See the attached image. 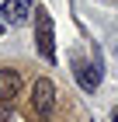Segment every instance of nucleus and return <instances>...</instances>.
Segmentation results:
<instances>
[{"label": "nucleus", "mask_w": 118, "mask_h": 122, "mask_svg": "<svg viewBox=\"0 0 118 122\" xmlns=\"http://www.w3.org/2000/svg\"><path fill=\"white\" fill-rule=\"evenodd\" d=\"M52 105H56V84L49 77H38L35 84H31V112L45 119L52 112Z\"/></svg>", "instance_id": "obj_2"}, {"label": "nucleus", "mask_w": 118, "mask_h": 122, "mask_svg": "<svg viewBox=\"0 0 118 122\" xmlns=\"http://www.w3.org/2000/svg\"><path fill=\"white\" fill-rule=\"evenodd\" d=\"M0 31H4V21H0Z\"/></svg>", "instance_id": "obj_7"}, {"label": "nucleus", "mask_w": 118, "mask_h": 122, "mask_svg": "<svg viewBox=\"0 0 118 122\" xmlns=\"http://www.w3.org/2000/svg\"><path fill=\"white\" fill-rule=\"evenodd\" d=\"M18 91H21V73L10 70V66H4L0 70V105H10L18 98Z\"/></svg>", "instance_id": "obj_4"}, {"label": "nucleus", "mask_w": 118, "mask_h": 122, "mask_svg": "<svg viewBox=\"0 0 118 122\" xmlns=\"http://www.w3.org/2000/svg\"><path fill=\"white\" fill-rule=\"evenodd\" d=\"M76 80L83 91H94L101 84V63H76Z\"/></svg>", "instance_id": "obj_5"}, {"label": "nucleus", "mask_w": 118, "mask_h": 122, "mask_svg": "<svg viewBox=\"0 0 118 122\" xmlns=\"http://www.w3.org/2000/svg\"><path fill=\"white\" fill-rule=\"evenodd\" d=\"M35 46L45 63H56V31H52V14L45 7L35 10Z\"/></svg>", "instance_id": "obj_1"}, {"label": "nucleus", "mask_w": 118, "mask_h": 122, "mask_svg": "<svg viewBox=\"0 0 118 122\" xmlns=\"http://www.w3.org/2000/svg\"><path fill=\"white\" fill-rule=\"evenodd\" d=\"M111 122H118V108H115V112H111Z\"/></svg>", "instance_id": "obj_6"}, {"label": "nucleus", "mask_w": 118, "mask_h": 122, "mask_svg": "<svg viewBox=\"0 0 118 122\" xmlns=\"http://www.w3.org/2000/svg\"><path fill=\"white\" fill-rule=\"evenodd\" d=\"M0 21L10 25V28H21L28 21V4L24 0H4V4H0Z\"/></svg>", "instance_id": "obj_3"}]
</instances>
